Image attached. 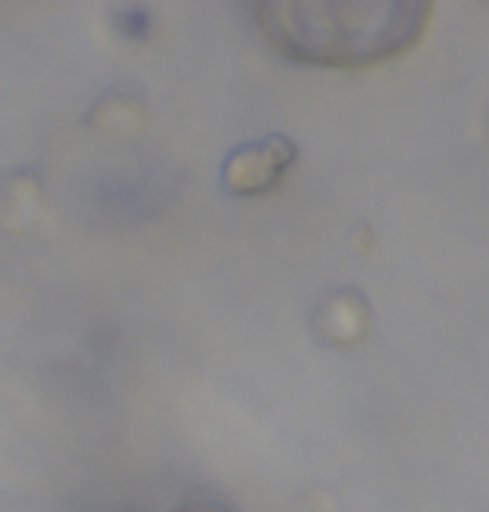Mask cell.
<instances>
[{"mask_svg":"<svg viewBox=\"0 0 489 512\" xmlns=\"http://www.w3.org/2000/svg\"><path fill=\"white\" fill-rule=\"evenodd\" d=\"M257 24L297 64L366 67L406 54L423 37L430 0H267Z\"/></svg>","mask_w":489,"mask_h":512,"instance_id":"6da1fadb","label":"cell"},{"mask_svg":"<svg viewBox=\"0 0 489 512\" xmlns=\"http://www.w3.org/2000/svg\"><path fill=\"white\" fill-rule=\"evenodd\" d=\"M293 163H297V143L283 133H270L263 140L240 143L237 150H230L220 180L233 197H257L277 187Z\"/></svg>","mask_w":489,"mask_h":512,"instance_id":"7a4b0ae2","label":"cell"},{"mask_svg":"<svg viewBox=\"0 0 489 512\" xmlns=\"http://www.w3.org/2000/svg\"><path fill=\"white\" fill-rule=\"evenodd\" d=\"M47 197L44 183L34 170H14L0 183V230L4 233H30L44 220Z\"/></svg>","mask_w":489,"mask_h":512,"instance_id":"3957f363","label":"cell"},{"mask_svg":"<svg viewBox=\"0 0 489 512\" xmlns=\"http://www.w3.org/2000/svg\"><path fill=\"white\" fill-rule=\"evenodd\" d=\"M87 127L104 137H137L147 127V94L140 87L117 84L90 107Z\"/></svg>","mask_w":489,"mask_h":512,"instance_id":"277c9868","label":"cell"},{"mask_svg":"<svg viewBox=\"0 0 489 512\" xmlns=\"http://www.w3.org/2000/svg\"><path fill=\"white\" fill-rule=\"evenodd\" d=\"M170 512H233V509L227 503H220V499H183Z\"/></svg>","mask_w":489,"mask_h":512,"instance_id":"5b68a950","label":"cell"}]
</instances>
